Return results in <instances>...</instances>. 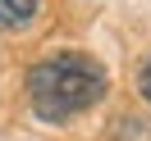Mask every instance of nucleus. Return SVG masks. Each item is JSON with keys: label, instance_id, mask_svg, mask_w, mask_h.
<instances>
[{"label": "nucleus", "instance_id": "f257e3e1", "mask_svg": "<svg viewBox=\"0 0 151 141\" xmlns=\"http://www.w3.org/2000/svg\"><path fill=\"white\" fill-rule=\"evenodd\" d=\"M105 68L83 50H60L28 68V105L41 123H69L73 114L105 100Z\"/></svg>", "mask_w": 151, "mask_h": 141}, {"label": "nucleus", "instance_id": "f03ea898", "mask_svg": "<svg viewBox=\"0 0 151 141\" xmlns=\"http://www.w3.org/2000/svg\"><path fill=\"white\" fill-rule=\"evenodd\" d=\"M32 14H37V0H0V32L32 23Z\"/></svg>", "mask_w": 151, "mask_h": 141}, {"label": "nucleus", "instance_id": "7ed1b4c3", "mask_svg": "<svg viewBox=\"0 0 151 141\" xmlns=\"http://www.w3.org/2000/svg\"><path fill=\"white\" fill-rule=\"evenodd\" d=\"M114 141H151V128L142 118H133V114H124V118L114 123Z\"/></svg>", "mask_w": 151, "mask_h": 141}, {"label": "nucleus", "instance_id": "20e7f679", "mask_svg": "<svg viewBox=\"0 0 151 141\" xmlns=\"http://www.w3.org/2000/svg\"><path fill=\"white\" fill-rule=\"evenodd\" d=\"M137 86H142V96H147V105H151V59L142 64V77H137Z\"/></svg>", "mask_w": 151, "mask_h": 141}]
</instances>
